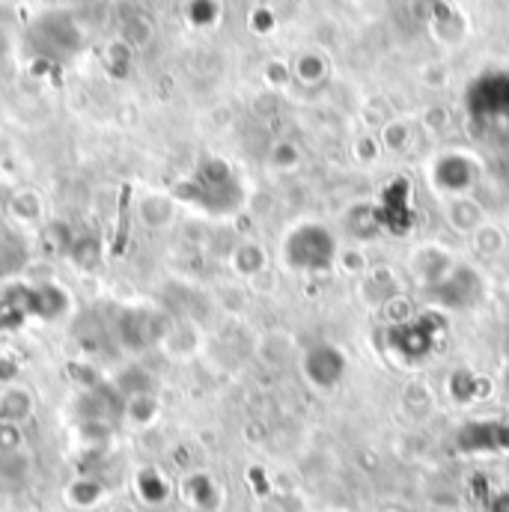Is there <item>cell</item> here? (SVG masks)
<instances>
[{
	"label": "cell",
	"instance_id": "1",
	"mask_svg": "<svg viewBox=\"0 0 509 512\" xmlns=\"http://www.w3.org/2000/svg\"><path fill=\"white\" fill-rule=\"evenodd\" d=\"M337 242L328 227L304 224L286 239V262L298 271H328L334 265Z\"/></svg>",
	"mask_w": 509,
	"mask_h": 512
},
{
	"label": "cell",
	"instance_id": "2",
	"mask_svg": "<svg viewBox=\"0 0 509 512\" xmlns=\"http://www.w3.org/2000/svg\"><path fill=\"white\" fill-rule=\"evenodd\" d=\"M307 373H310V382L319 384V387H331L343 379L346 373V358L340 349L334 346H316L310 349L307 355Z\"/></svg>",
	"mask_w": 509,
	"mask_h": 512
},
{
	"label": "cell",
	"instance_id": "3",
	"mask_svg": "<svg viewBox=\"0 0 509 512\" xmlns=\"http://www.w3.org/2000/svg\"><path fill=\"white\" fill-rule=\"evenodd\" d=\"M102 498H105V492H102V486H99L96 480H75V483L66 489V501H69L72 507H78V510H90V507H96Z\"/></svg>",
	"mask_w": 509,
	"mask_h": 512
},
{
	"label": "cell",
	"instance_id": "4",
	"mask_svg": "<svg viewBox=\"0 0 509 512\" xmlns=\"http://www.w3.org/2000/svg\"><path fill=\"white\" fill-rule=\"evenodd\" d=\"M137 495H140L146 504H161V501L167 498V483H164L152 468H146V471L137 474Z\"/></svg>",
	"mask_w": 509,
	"mask_h": 512
}]
</instances>
